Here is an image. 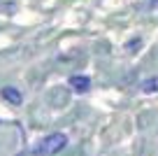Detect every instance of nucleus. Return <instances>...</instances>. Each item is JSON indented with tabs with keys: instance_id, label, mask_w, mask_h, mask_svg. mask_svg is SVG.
Listing matches in <instances>:
<instances>
[{
	"instance_id": "1",
	"label": "nucleus",
	"mask_w": 158,
	"mask_h": 156,
	"mask_svg": "<svg viewBox=\"0 0 158 156\" xmlns=\"http://www.w3.org/2000/svg\"><path fill=\"white\" fill-rule=\"evenodd\" d=\"M65 145H68V137H65L63 133H51V135H47L44 140L35 147L33 154L35 156H54V154H58V151H63Z\"/></svg>"
},
{
	"instance_id": "2",
	"label": "nucleus",
	"mask_w": 158,
	"mask_h": 156,
	"mask_svg": "<svg viewBox=\"0 0 158 156\" xmlns=\"http://www.w3.org/2000/svg\"><path fill=\"white\" fill-rule=\"evenodd\" d=\"M0 96H2V100L5 102H10V105H21V100H23V96H21V91L19 89H14V86H2L0 89Z\"/></svg>"
},
{
	"instance_id": "4",
	"label": "nucleus",
	"mask_w": 158,
	"mask_h": 156,
	"mask_svg": "<svg viewBox=\"0 0 158 156\" xmlns=\"http://www.w3.org/2000/svg\"><path fill=\"white\" fill-rule=\"evenodd\" d=\"M142 91L144 93H158V77H151L147 82H142Z\"/></svg>"
},
{
	"instance_id": "3",
	"label": "nucleus",
	"mask_w": 158,
	"mask_h": 156,
	"mask_svg": "<svg viewBox=\"0 0 158 156\" xmlns=\"http://www.w3.org/2000/svg\"><path fill=\"white\" fill-rule=\"evenodd\" d=\"M70 86L77 93H86L91 89V79L84 77V75H72V77H70Z\"/></svg>"
}]
</instances>
